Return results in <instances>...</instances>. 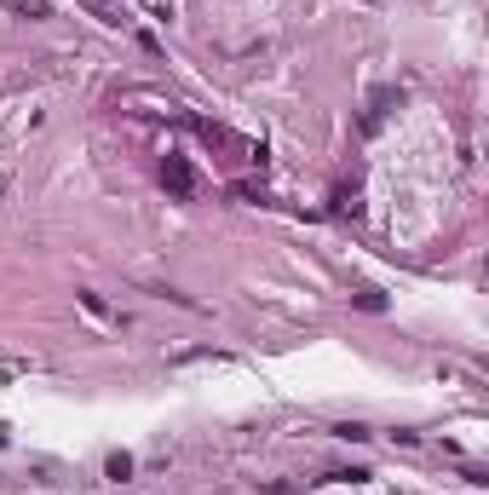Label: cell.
I'll return each instance as SVG.
<instances>
[{"label":"cell","instance_id":"obj_1","mask_svg":"<svg viewBox=\"0 0 489 495\" xmlns=\"http://www.w3.org/2000/svg\"><path fill=\"white\" fill-rule=\"evenodd\" d=\"M161 185H167L173 202H190V196H196V167H190L185 156H167V161H161Z\"/></svg>","mask_w":489,"mask_h":495},{"label":"cell","instance_id":"obj_2","mask_svg":"<svg viewBox=\"0 0 489 495\" xmlns=\"http://www.w3.org/2000/svg\"><path fill=\"white\" fill-rule=\"evenodd\" d=\"M334 438H345V443H369L374 432H369L363 421H340V426H334Z\"/></svg>","mask_w":489,"mask_h":495},{"label":"cell","instance_id":"obj_3","mask_svg":"<svg viewBox=\"0 0 489 495\" xmlns=\"http://www.w3.org/2000/svg\"><path fill=\"white\" fill-rule=\"evenodd\" d=\"M351 300H357L363 311H386V294H380V288H357V294H351Z\"/></svg>","mask_w":489,"mask_h":495},{"label":"cell","instance_id":"obj_4","mask_svg":"<svg viewBox=\"0 0 489 495\" xmlns=\"http://www.w3.org/2000/svg\"><path fill=\"white\" fill-rule=\"evenodd\" d=\"M265 495H294V484H271V489H265Z\"/></svg>","mask_w":489,"mask_h":495}]
</instances>
